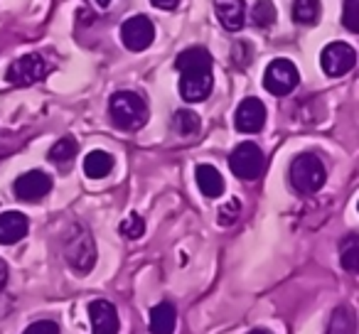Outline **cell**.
<instances>
[{"instance_id": "obj_27", "label": "cell", "mask_w": 359, "mask_h": 334, "mask_svg": "<svg viewBox=\"0 0 359 334\" xmlns=\"http://www.w3.org/2000/svg\"><path fill=\"white\" fill-rule=\"evenodd\" d=\"M22 334H60V327L52 319H40V322H32Z\"/></svg>"}, {"instance_id": "obj_18", "label": "cell", "mask_w": 359, "mask_h": 334, "mask_svg": "<svg viewBox=\"0 0 359 334\" xmlns=\"http://www.w3.org/2000/svg\"><path fill=\"white\" fill-rule=\"evenodd\" d=\"M76 153H79L76 140L72 138V135H65V138H60L55 145H52L50 153H47V158H50V162L57 165V167H69L72 160L76 158Z\"/></svg>"}, {"instance_id": "obj_14", "label": "cell", "mask_w": 359, "mask_h": 334, "mask_svg": "<svg viewBox=\"0 0 359 334\" xmlns=\"http://www.w3.org/2000/svg\"><path fill=\"white\" fill-rule=\"evenodd\" d=\"M215 13L222 27L229 32H239L244 27L246 3L244 0H215Z\"/></svg>"}, {"instance_id": "obj_22", "label": "cell", "mask_w": 359, "mask_h": 334, "mask_svg": "<svg viewBox=\"0 0 359 334\" xmlns=\"http://www.w3.org/2000/svg\"><path fill=\"white\" fill-rule=\"evenodd\" d=\"M339 263L347 273H357L359 270V241L357 236H347L342 246V253H339Z\"/></svg>"}, {"instance_id": "obj_7", "label": "cell", "mask_w": 359, "mask_h": 334, "mask_svg": "<svg viewBox=\"0 0 359 334\" xmlns=\"http://www.w3.org/2000/svg\"><path fill=\"white\" fill-rule=\"evenodd\" d=\"M300 74L295 69V64L290 60H273L266 67L264 74V86L269 94L273 96H288L290 91L298 86Z\"/></svg>"}, {"instance_id": "obj_4", "label": "cell", "mask_w": 359, "mask_h": 334, "mask_svg": "<svg viewBox=\"0 0 359 334\" xmlns=\"http://www.w3.org/2000/svg\"><path fill=\"white\" fill-rule=\"evenodd\" d=\"M325 180H327V170H325L323 160L318 155L300 153L290 162V185L300 195H315V192H320Z\"/></svg>"}, {"instance_id": "obj_19", "label": "cell", "mask_w": 359, "mask_h": 334, "mask_svg": "<svg viewBox=\"0 0 359 334\" xmlns=\"http://www.w3.org/2000/svg\"><path fill=\"white\" fill-rule=\"evenodd\" d=\"M200 125H202V120H200V116H197L195 111H190V109L175 111L172 130L177 135H182V138H192V135L200 133Z\"/></svg>"}, {"instance_id": "obj_16", "label": "cell", "mask_w": 359, "mask_h": 334, "mask_svg": "<svg viewBox=\"0 0 359 334\" xmlns=\"http://www.w3.org/2000/svg\"><path fill=\"white\" fill-rule=\"evenodd\" d=\"M177 312L170 302H160L150 309V332L153 334H175Z\"/></svg>"}, {"instance_id": "obj_28", "label": "cell", "mask_w": 359, "mask_h": 334, "mask_svg": "<svg viewBox=\"0 0 359 334\" xmlns=\"http://www.w3.org/2000/svg\"><path fill=\"white\" fill-rule=\"evenodd\" d=\"M155 8H160V11H175L177 8L180 0H150Z\"/></svg>"}, {"instance_id": "obj_12", "label": "cell", "mask_w": 359, "mask_h": 334, "mask_svg": "<svg viewBox=\"0 0 359 334\" xmlns=\"http://www.w3.org/2000/svg\"><path fill=\"white\" fill-rule=\"evenodd\" d=\"M89 319L94 334H118V312L109 300H91L89 302Z\"/></svg>"}, {"instance_id": "obj_30", "label": "cell", "mask_w": 359, "mask_h": 334, "mask_svg": "<svg viewBox=\"0 0 359 334\" xmlns=\"http://www.w3.org/2000/svg\"><path fill=\"white\" fill-rule=\"evenodd\" d=\"M94 3H96V6H99V8H109L111 0H94Z\"/></svg>"}, {"instance_id": "obj_8", "label": "cell", "mask_w": 359, "mask_h": 334, "mask_svg": "<svg viewBox=\"0 0 359 334\" xmlns=\"http://www.w3.org/2000/svg\"><path fill=\"white\" fill-rule=\"evenodd\" d=\"M357 64V52L347 42H330L320 52V67L327 76H344Z\"/></svg>"}, {"instance_id": "obj_25", "label": "cell", "mask_w": 359, "mask_h": 334, "mask_svg": "<svg viewBox=\"0 0 359 334\" xmlns=\"http://www.w3.org/2000/svg\"><path fill=\"white\" fill-rule=\"evenodd\" d=\"M342 22L349 32H359V0H344Z\"/></svg>"}, {"instance_id": "obj_23", "label": "cell", "mask_w": 359, "mask_h": 334, "mask_svg": "<svg viewBox=\"0 0 359 334\" xmlns=\"http://www.w3.org/2000/svg\"><path fill=\"white\" fill-rule=\"evenodd\" d=\"M118 231H121V236H126V239H130V241L140 239V236L145 234V219L138 214V211H130V214L118 224Z\"/></svg>"}, {"instance_id": "obj_5", "label": "cell", "mask_w": 359, "mask_h": 334, "mask_svg": "<svg viewBox=\"0 0 359 334\" xmlns=\"http://www.w3.org/2000/svg\"><path fill=\"white\" fill-rule=\"evenodd\" d=\"M52 71V64L45 60L42 55L32 52V55H25L20 60H15L11 67H8L6 79L11 81L13 86H32L37 81H42L47 74Z\"/></svg>"}, {"instance_id": "obj_31", "label": "cell", "mask_w": 359, "mask_h": 334, "mask_svg": "<svg viewBox=\"0 0 359 334\" xmlns=\"http://www.w3.org/2000/svg\"><path fill=\"white\" fill-rule=\"evenodd\" d=\"M249 334H271V332H269V329H251Z\"/></svg>"}, {"instance_id": "obj_17", "label": "cell", "mask_w": 359, "mask_h": 334, "mask_svg": "<svg viewBox=\"0 0 359 334\" xmlns=\"http://www.w3.org/2000/svg\"><path fill=\"white\" fill-rule=\"evenodd\" d=\"M114 155L104 153V150H91L84 158V175L91 177V180H101L106 177L111 170H114Z\"/></svg>"}, {"instance_id": "obj_11", "label": "cell", "mask_w": 359, "mask_h": 334, "mask_svg": "<svg viewBox=\"0 0 359 334\" xmlns=\"http://www.w3.org/2000/svg\"><path fill=\"white\" fill-rule=\"evenodd\" d=\"M266 123V106L261 104V99L249 96L236 106L234 113V128L239 133H259Z\"/></svg>"}, {"instance_id": "obj_1", "label": "cell", "mask_w": 359, "mask_h": 334, "mask_svg": "<svg viewBox=\"0 0 359 334\" xmlns=\"http://www.w3.org/2000/svg\"><path fill=\"white\" fill-rule=\"evenodd\" d=\"M175 69L180 71V96L190 104H200L212 94L215 76H212V55L205 47H190L180 52L175 60Z\"/></svg>"}, {"instance_id": "obj_3", "label": "cell", "mask_w": 359, "mask_h": 334, "mask_svg": "<svg viewBox=\"0 0 359 334\" xmlns=\"http://www.w3.org/2000/svg\"><path fill=\"white\" fill-rule=\"evenodd\" d=\"M65 258L79 275L91 273V268L96 265V244L86 226H69L65 236Z\"/></svg>"}, {"instance_id": "obj_20", "label": "cell", "mask_w": 359, "mask_h": 334, "mask_svg": "<svg viewBox=\"0 0 359 334\" xmlns=\"http://www.w3.org/2000/svg\"><path fill=\"white\" fill-rule=\"evenodd\" d=\"M327 334H357V319L349 307H337L330 317Z\"/></svg>"}, {"instance_id": "obj_9", "label": "cell", "mask_w": 359, "mask_h": 334, "mask_svg": "<svg viewBox=\"0 0 359 334\" xmlns=\"http://www.w3.org/2000/svg\"><path fill=\"white\" fill-rule=\"evenodd\" d=\"M155 40V25L148 15H133L121 25V42L126 50L143 52L153 45Z\"/></svg>"}, {"instance_id": "obj_6", "label": "cell", "mask_w": 359, "mask_h": 334, "mask_svg": "<svg viewBox=\"0 0 359 334\" xmlns=\"http://www.w3.org/2000/svg\"><path fill=\"white\" fill-rule=\"evenodd\" d=\"M264 153L256 143H241L234 148V153L229 155V167L239 180H256L264 172Z\"/></svg>"}, {"instance_id": "obj_13", "label": "cell", "mask_w": 359, "mask_h": 334, "mask_svg": "<svg viewBox=\"0 0 359 334\" xmlns=\"http://www.w3.org/2000/svg\"><path fill=\"white\" fill-rule=\"evenodd\" d=\"M30 229V221L22 211H6L0 214V244L13 246L18 241H22Z\"/></svg>"}, {"instance_id": "obj_2", "label": "cell", "mask_w": 359, "mask_h": 334, "mask_svg": "<svg viewBox=\"0 0 359 334\" xmlns=\"http://www.w3.org/2000/svg\"><path fill=\"white\" fill-rule=\"evenodd\" d=\"M109 113L116 128L138 130L148 123V104L135 91H116L109 101Z\"/></svg>"}, {"instance_id": "obj_15", "label": "cell", "mask_w": 359, "mask_h": 334, "mask_svg": "<svg viewBox=\"0 0 359 334\" xmlns=\"http://www.w3.org/2000/svg\"><path fill=\"white\" fill-rule=\"evenodd\" d=\"M195 177H197V187H200V192L205 197H210V200L222 197V192H224V177L219 175V170H217L215 165H197Z\"/></svg>"}, {"instance_id": "obj_24", "label": "cell", "mask_w": 359, "mask_h": 334, "mask_svg": "<svg viewBox=\"0 0 359 334\" xmlns=\"http://www.w3.org/2000/svg\"><path fill=\"white\" fill-rule=\"evenodd\" d=\"M251 20L259 27H271L276 22V6L271 0H256L254 11H251Z\"/></svg>"}, {"instance_id": "obj_10", "label": "cell", "mask_w": 359, "mask_h": 334, "mask_svg": "<svg viewBox=\"0 0 359 334\" xmlns=\"http://www.w3.org/2000/svg\"><path fill=\"white\" fill-rule=\"evenodd\" d=\"M13 192L22 202H40L42 197L52 192V177L42 170H30L18 177L15 185H13Z\"/></svg>"}, {"instance_id": "obj_26", "label": "cell", "mask_w": 359, "mask_h": 334, "mask_svg": "<svg viewBox=\"0 0 359 334\" xmlns=\"http://www.w3.org/2000/svg\"><path fill=\"white\" fill-rule=\"evenodd\" d=\"M239 211H241V204H239V200H229L224 207L219 209V226H231L236 219H239Z\"/></svg>"}, {"instance_id": "obj_21", "label": "cell", "mask_w": 359, "mask_h": 334, "mask_svg": "<svg viewBox=\"0 0 359 334\" xmlns=\"http://www.w3.org/2000/svg\"><path fill=\"white\" fill-rule=\"evenodd\" d=\"M293 20L298 25H315L320 20L318 0H293Z\"/></svg>"}, {"instance_id": "obj_29", "label": "cell", "mask_w": 359, "mask_h": 334, "mask_svg": "<svg viewBox=\"0 0 359 334\" xmlns=\"http://www.w3.org/2000/svg\"><path fill=\"white\" fill-rule=\"evenodd\" d=\"M6 283H8V263L0 258V290L6 288Z\"/></svg>"}]
</instances>
